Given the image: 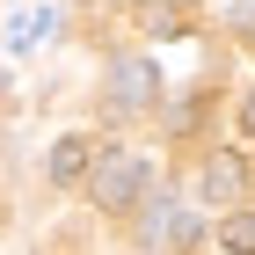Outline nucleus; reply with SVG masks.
Masks as SVG:
<instances>
[{"mask_svg":"<svg viewBox=\"0 0 255 255\" xmlns=\"http://www.w3.org/2000/svg\"><path fill=\"white\" fill-rule=\"evenodd\" d=\"M88 190H95L102 212H138V204H146V160H131V153H102L95 168H88Z\"/></svg>","mask_w":255,"mask_h":255,"instance_id":"nucleus-1","label":"nucleus"},{"mask_svg":"<svg viewBox=\"0 0 255 255\" xmlns=\"http://www.w3.org/2000/svg\"><path fill=\"white\" fill-rule=\"evenodd\" d=\"M51 29H59V7L44 0V7H22V15H7V29H0V44H7V51H37V44L51 37Z\"/></svg>","mask_w":255,"mask_h":255,"instance_id":"nucleus-2","label":"nucleus"},{"mask_svg":"<svg viewBox=\"0 0 255 255\" xmlns=\"http://www.w3.org/2000/svg\"><path fill=\"white\" fill-rule=\"evenodd\" d=\"M146 102H153V66L124 59L117 73H110V110H146Z\"/></svg>","mask_w":255,"mask_h":255,"instance_id":"nucleus-3","label":"nucleus"},{"mask_svg":"<svg viewBox=\"0 0 255 255\" xmlns=\"http://www.w3.org/2000/svg\"><path fill=\"white\" fill-rule=\"evenodd\" d=\"M241 190H248V160L241 153H212L204 160V197L212 204H241Z\"/></svg>","mask_w":255,"mask_h":255,"instance_id":"nucleus-4","label":"nucleus"},{"mask_svg":"<svg viewBox=\"0 0 255 255\" xmlns=\"http://www.w3.org/2000/svg\"><path fill=\"white\" fill-rule=\"evenodd\" d=\"M88 168H95L88 138H80V131H66L59 146H51V182H59V190H73V182H88Z\"/></svg>","mask_w":255,"mask_h":255,"instance_id":"nucleus-5","label":"nucleus"},{"mask_svg":"<svg viewBox=\"0 0 255 255\" xmlns=\"http://www.w3.org/2000/svg\"><path fill=\"white\" fill-rule=\"evenodd\" d=\"M219 248H226V255H255V212L226 219V226H219Z\"/></svg>","mask_w":255,"mask_h":255,"instance_id":"nucleus-6","label":"nucleus"},{"mask_svg":"<svg viewBox=\"0 0 255 255\" xmlns=\"http://www.w3.org/2000/svg\"><path fill=\"white\" fill-rule=\"evenodd\" d=\"M146 29H153V37H175L182 15H175V7H153V15H146Z\"/></svg>","mask_w":255,"mask_h":255,"instance_id":"nucleus-7","label":"nucleus"},{"mask_svg":"<svg viewBox=\"0 0 255 255\" xmlns=\"http://www.w3.org/2000/svg\"><path fill=\"white\" fill-rule=\"evenodd\" d=\"M241 131L255 138V88H248V95H241Z\"/></svg>","mask_w":255,"mask_h":255,"instance_id":"nucleus-8","label":"nucleus"}]
</instances>
